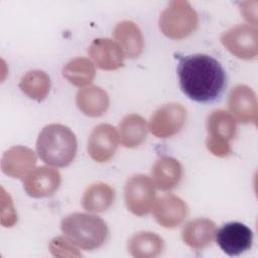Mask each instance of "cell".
<instances>
[{"mask_svg": "<svg viewBox=\"0 0 258 258\" xmlns=\"http://www.w3.org/2000/svg\"><path fill=\"white\" fill-rule=\"evenodd\" d=\"M146 122L138 114H129L119 124L121 144L126 148H135L143 143L146 138Z\"/></svg>", "mask_w": 258, "mask_h": 258, "instance_id": "22", "label": "cell"}, {"mask_svg": "<svg viewBox=\"0 0 258 258\" xmlns=\"http://www.w3.org/2000/svg\"><path fill=\"white\" fill-rule=\"evenodd\" d=\"M257 27L251 24H238L221 36L224 47L240 59H253L258 54Z\"/></svg>", "mask_w": 258, "mask_h": 258, "instance_id": "7", "label": "cell"}, {"mask_svg": "<svg viewBox=\"0 0 258 258\" xmlns=\"http://www.w3.org/2000/svg\"><path fill=\"white\" fill-rule=\"evenodd\" d=\"M207 129L208 150L218 157L230 155L232 153L230 141L235 137L237 129L235 118L224 110H215L208 116Z\"/></svg>", "mask_w": 258, "mask_h": 258, "instance_id": "5", "label": "cell"}, {"mask_svg": "<svg viewBox=\"0 0 258 258\" xmlns=\"http://www.w3.org/2000/svg\"><path fill=\"white\" fill-rule=\"evenodd\" d=\"M228 105L232 116L239 122L256 125L258 118L257 98L250 87L242 84L234 86L229 94Z\"/></svg>", "mask_w": 258, "mask_h": 258, "instance_id": "11", "label": "cell"}, {"mask_svg": "<svg viewBox=\"0 0 258 258\" xmlns=\"http://www.w3.org/2000/svg\"><path fill=\"white\" fill-rule=\"evenodd\" d=\"M163 240L152 232H139L128 241V251L135 258H153L161 254Z\"/></svg>", "mask_w": 258, "mask_h": 258, "instance_id": "21", "label": "cell"}, {"mask_svg": "<svg viewBox=\"0 0 258 258\" xmlns=\"http://www.w3.org/2000/svg\"><path fill=\"white\" fill-rule=\"evenodd\" d=\"M35 164L36 155L34 151L22 145H16L6 150L1 159L3 173L13 178L26 176Z\"/></svg>", "mask_w": 258, "mask_h": 258, "instance_id": "14", "label": "cell"}, {"mask_svg": "<svg viewBox=\"0 0 258 258\" xmlns=\"http://www.w3.org/2000/svg\"><path fill=\"white\" fill-rule=\"evenodd\" d=\"M75 245L71 243L68 239L62 237H56L51 240L49 244V250L53 256L66 257V256H80L81 254L77 252Z\"/></svg>", "mask_w": 258, "mask_h": 258, "instance_id": "25", "label": "cell"}, {"mask_svg": "<svg viewBox=\"0 0 258 258\" xmlns=\"http://www.w3.org/2000/svg\"><path fill=\"white\" fill-rule=\"evenodd\" d=\"M119 146V135L116 129L110 124L96 126L88 140V153L90 157L99 162L109 161Z\"/></svg>", "mask_w": 258, "mask_h": 258, "instance_id": "10", "label": "cell"}, {"mask_svg": "<svg viewBox=\"0 0 258 258\" xmlns=\"http://www.w3.org/2000/svg\"><path fill=\"white\" fill-rule=\"evenodd\" d=\"M77 138L74 132L61 124H49L39 133L36 151L39 158L46 164L64 167L75 158Z\"/></svg>", "mask_w": 258, "mask_h": 258, "instance_id": "2", "label": "cell"}, {"mask_svg": "<svg viewBox=\"0 0 258 258\" xmlns=\"http://www.w3.org/2000/svg\"><path fill=\"white\" fill-rule=\"evenodd\" d=\"M88 53L97 68L105 71L118 70L124 64L125 55L120 45L110 38H96L90 44Z\"/></svg>", "mask_w": 258, "mask_h": 258, "instance_id": "15", "label": "cell"}, {"mask_svg": "<svg viewBox=\"0 0 258 258\" xmlns=\"http://www.w3.org/2000/svg\"><path fill=\"white\" fill-rule=\"evenodd\" d=\"M177 75L182 92L199 103L219 98L226 85V73L221 63L208 54L197 53L179 59Z\"/></svg>", "mask_w": 258, "mask_h": 258, "instance_id": "1", "label": "cell"}, {"mask_svg": "<svg viewBox=\"0 0 258 258\" xmlns=\"http://www.w3.org/2000/svg\"><path fill=\"white\" fill-rule=\"evenodd\" d=\"M152 181L156 188L166 191L174 188L182 177V166L170 156H161L152 166Z\"/></svg>", "mask_w": 258, "mask_h": 258, "instance_id": "18", "label": "cell"}, {"mask_svg": "<svg viewBox=\"0 0 258 258\" xmlns=\"http://www.w3.org/2000/svg\"><path fill=\"white\" fill-rule=\"evenodd\" d=\"M95 67L86 57H76L68 61L62 69V76L76 87H85L95 78Z\"/></svg>", "mask_w": 258, "mask_h": 258, "instance_id": "24", "label": "cell"}, {"mask_svg": "<svg viewBox=\"0 0 258 258\" xmlns=\"http://www.w3.org/2000/svg\"><path fill=\"white\" fill-rule=\"evenodd\" d=\"M113 35L118 41L125 57L136 58L144 48V38L138 25L130 20H123L116 24Z\"/></svg>", "mask_w": 258, "mask_h": 258, "instance_id": "16", "label": "cell"}, {"mask_svg": "<svg viewBox=\"0 0 258 258\" xmlns=\"http://www.w3.org/2000/svg\"><path fill=\"white\" fill-rule=\"evenodd\" d=\"M155 185L144 174H135L128 178L124 198L127 209L135 216L147 215L155 202Z\"/></svg>", "mask_w": 258, "mask_h": 258, "instance_id": "6", "label": "cell"}, {"mask_svg": "<svg viewBox=\"0 0 258 258\" xmlns=\"http://www.w3.org/2000/svg\"><path fill=\"white\" fill-rule=\"evenodd\" d=\"M61 175L56 168L39 166L31 170L24 178L25 192L32 198L52 196L59 187Z\"/></svg>", "mask_w": 258, "mask_h": 258, "instance_id": "12", "label": "cell"}, {"mask_svg": "<svg viewBox=\"0 0 258 258\" xmlns=\"http://www.w3.org/2000/svg\"><path fill=\"white\" fill-rule=\"evenodd\" d=\"M197 11L188 1H171L161 12L158 20L160 31L171 39H182L190 35L198 26Z\"/></svg>", "mask_w": 258, "mask_h": 258, "instance_id": "4", "label": "cell"}, {"mask_svg": "<svg viewBox=\"0 0 258 258\" xmlns=\"http://www.w3.org/2000/svg\"><path fill=\"white\" fill-rule=\"evenodd\" d=\"M19 88L30 99L41 102L49 92L50 78L43 71L32 70L22 76L19 81Z\"/></svg>", "mask_w": 258, "mask_h": 258, "instance_id": "23", "label": "cell"}, {"mask_svg": "<svg viewBox=\"0 0 258 258\" xmlns=\"http://www.w3.org/2000/svg\"><path fill=\"white\" fill-rule=\"evenodd\" d=\"M185 120L186 110L181 104H164L151 116L149 130L158 138H167L178 133L183 127Z\"/></svg>", "mask_w": 258, "mask_h": 258, "instance_id": "8", "label": "cell"}, {"mask_svg": "<svg viewBox=\"0 0 258 258\" xmlns=\"http://www.w3.org/2000/svg\"><path fill=\"white\" fill-rule=\"evenodd\" d=\"M108 93L99 86H90L80 89L76 94L78 109L89 117H100L109 108Z\"/></svg>", "mask_w": 258, "mask_h": 258, "instance_id": "19", "label": "cell"}, {"mask_svg": "<svg viewBox=\"0 0 258 258\" xmlns=\"http://www.w3.org/2000/svg\"><path fill=\"white\" fill-rule=\"evenodd\" d=\"M60 228L71 243L86 251L101 247L108 237L106 223L100 217L91 214H70L62 219Z\"/></svg>", "mask_w": 258, "mask_h": 258, "instance_id": "3", "label": "cell"}, {"mask_svg": "<svg viewBox=\"0 0 258 258\" xmlns=\"http://www.w3.org/2000/svg\"><path fill=\"white\" fill-rule=\"evenodd\" d=\"M188 208L186 203L175 195H164L160 197L154 206L153 216L155 221L164 228H175L186 218Z\"/></svg>", "mask_w": 258, "mask_h": 258, "instance_id": "13", "label": "cell"}, {"mask_svg": "<svg viewBox=\"0 0 258 258\" xmlns=\"http://www.w3.org/2000/svg\"><path fill=\"white\" fill-rule=\"evenodd\" d=\"M183 242L195 250L209 247L216 235V224L207 218H197L185 224L182 229Z\"/></svg>", "mask_w": 258, "mask_h": 258, "instance_id": "17", "label": "cell"}, {"mask_svg": "<svg viewBox=\"0 0 258 258\" xmlns=\"http://www.w3.org/2000/svg\"><path fill=\"white\" fill-rule=\"evenodd\" d=\"M216 241L221 250L229 256H239L252 247L253 232L243 223L230 222L216 232Z\"/></svg>", "mask_w": 258, "mask_h": 258, "instance_id": "9", "label": "cell"}, {"mask_svg": "<svg viewBox=\"0 0 258 258\" xmlns=\"http://www.w3.org/2000/svg\"><path fill=\"white\" fill-rule=\"evenodd\" d=\"M115 200V190L104 182L91 184L84 192L82 207L90 213H102L108 210Z\"/></svg>", "mask_w": 258, "mask_h": 258, "instance_id": "20", "label": "cell"}]
</instances>
